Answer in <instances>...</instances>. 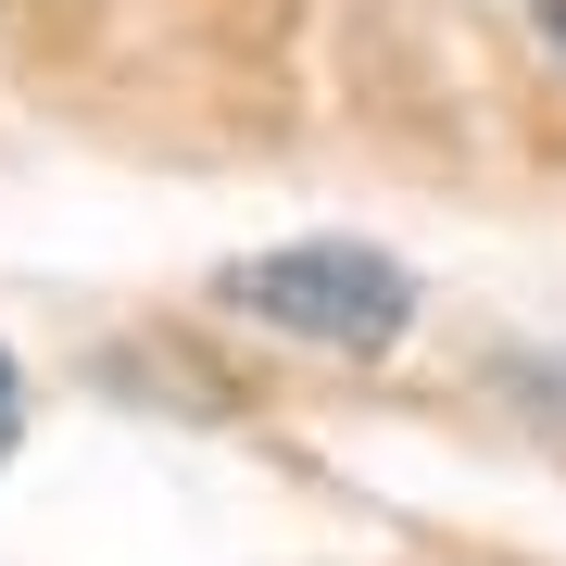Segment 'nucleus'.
Here are the masks:
<instances>
[{"instance_id": "2", "label": "nucleus", "mask_w": 566, "mask_h": 566, "mask_svg": "<svg viewBox=\"0 0 566 566\" xmlns=\"http://www.w3.org/2000/svg\"><path fill=\"white\" fill-rule=\"evenodd\" d=\"M491 390H504L528 428H554V441H566V353H504V365H491Z\"/></svg>"}, {"instance_id": "3", "label": "nucleus", "mask_w": 566, "mask_h": 566, "mask_svg": "<svg viewBox=\"0 0 566 566\" xmlns=\"http://www.w3.org/2000/svg\"><path fill=\"white\" fill-rule=\"evenodd\" d=\"M528 39H542V63H566V0H528Z\"/></svg>"}, {"instance_id": "1", "label": "nucleus", "mask_w": 566, "mask_h": 566, "mask_svg": "<svg viewBox=\"0 0 566 566\" xmlns=\"http://www.w3.org/2000/svg\"><path fill=\"white\" fill-rule=\"evenodd\" d=\"M214 303L277 327V340H315V353L365 365V353H390L416 327V277L390 252H365V240H290V252H240L214 277Z\"/></svg>"}, {"instance_id": "4", "label": "nucleus", "mask_w": 566, "mask_h": 566, "mask_svg": "<svg viewBox=\"0 0 566 566\" xmlns=\"http://www.w3.org/2000/svg\"><path fill=\"white\" fill-rule=\"evenodd\" d=\"M13 428H25V378H13V353H0V453H13Z\"/></svg>"}]
</instances>
